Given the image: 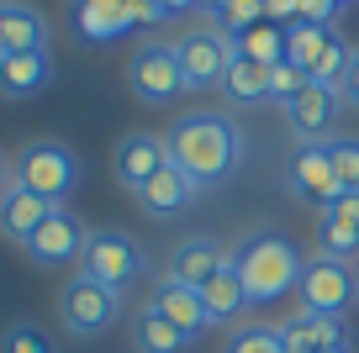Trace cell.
I'll return each instance as SVG.
<instances>
[{"label": "cell", "mask_w": 359, "mask_h": 353, "mask_svg": "<svg viewBox=\"0 0 359 353\" xmlns=\"http://www.w3.org/2000/svg\"><path fill=\"white\" fill-rule=\"evenodd\" d=\"M285 127H291L296 137H306V143H327L338 127V116H344V95H338L333 85H317V79H306V90L296 100H285L280 106Z\"/></svg>", "instance_id": "7c38bea8"}, {"label": "cell", "mask_w": 359, "mask_h": 353, "mask_svg": "<svg viewBox=\"0 0 359 353\" xmlns=\"http://www.w3.org/2000/svg\"><path fill=\"white\" fill-rule=\"evenodd\" d=\"M79 269H85L90 279H101L106 290H122L127 296V290L148 275V254H143V243H137L133 232H122V227H90Z\"/></svg>", "instance_id": "5b68a950"}, {"label": "cell", "mask_w": 359, "mask_h": 353, "mask_svg": "<svg viewBox=\"0 0 359 353\" xmlns=\"http://www.w3.org/2000/svg\"><path fill=\"white\" fill-rule=\"evenodd\" d=\"M269 69L275 64H259V58H248V53H238L233 64H227V74H222V100H227V111H254V106H269Z\"/></svg>", "instance_id": "ffe728a7"}, {"label": "cell", "mask_w": 359, "mask_h": 353, "mask_svg": "<svg viewBox=\"0 0 359 353\" xmlns=\"http://www.w3.org/2000/svg\"><path fill=\"white\" fill-rule=\"evenodd\" d=\"M164 148H169V164L185 169L196 185H222L233 179L238 169L248 164V127L238 122L233 111H185L175 116V127L164 132Z\"/></svg>", "instance_id": "6da1fadb"}, {"label": "cell", "mask_w": 359, "mask_h": 353, "mask_svg": "<svg viewBox=\"0 0 359 353\" xmlns=\"http://www.w3.org/2000/svg\"><path fill=\"white\" fill-rule=\"evenodd\" d=\"M48 211H53V206H48L43 195H32L27 185H16V179H11V190L0 195V237L16 243V248H27L37 237V227L48 221Z\"/></svg>", "instance_id": "ac0fdd59"}, {"label": "cell", "mask_w": 359, "mask_h": 353, "mask_svg": "<svg viewBox=\"0 0 359 353\" xmlns=\"http://www.w3.org/2000/svg\"><path fill=\"white\" fill-rule=\"evenodd\" d=\"M238 53L259 58V64H285V27L280 22H269V16H259V22H248L243 32L233 37Z\"/></svg>", "instance_id": "d4e9b609"}, {"label": "cell", "mask_w": 359, "mask_h": 353, "mask_svg": "<svg viewBox=\"0 0 359 353\" xmlns=\"http://www.w3.org/2000/svg\"><path fill=\"white\" fill-rule=\"evenodd\" d=\"M338 0H296V22H323V27H333L338 22Z\"/></svg>", "instance_id": "4dcf8cb0"}, {"label": "cell", "mask_w": 359, "mask_h": 353, "mask_svg": "<svg viewBox=\"0 0 359 353\" xmlns=\"http://www.w3.org/2000/svg\"><path fill=\"white\" fill-rule=\"evenodd\" d=\"M233 254V248H222L217 237H206V232H191V237H180L175 248H169V258H164V275L169 279H180V285H191V290H201L206 279L222 269V258Z\"/></svg>", "instance_id": "4fadbf2b"}, {"label": "cell", "mask_w": 359, "mask_h": 353, "mask_svg": "<svg viewBox=\"0 0 359 353\" xmlns=\"http://www.w3.org/2000/svg\"><path fill=\"white\" fill-rule=\"evenodd\" d=\"M53 85V53L37 48V53H16V58H0V95L6 100H32Z\"/></svg>", "instance_id": "44dd1931"}, {"label": "cell", "mask_w": 359, "mask_h": 353, "mask_svg": "<svg viewBox=\"0 0 359 353\" xmlns=\"http://www.w3.org/2000/svg\"><path fill=\"white\" fill-rule=\"evenodd\" d=\"M233 264H238V275H243L254 306H259V300H285L296 285H302L306 254L275 227H248L233 243Z\"/></svg>", "instance_id": "7a4b0ae2"}, {"label": "cell", "mask_w": 359, "mask_h": 353, "mask_svg": "<svg viewBox=\"0 0 359 353\" xmlns=\"http://www.w3.org/2000/svg\"><path fill=\"white\" fill-rule=\"evenodd\" d=\"M0 353H53V338L37 321H11L0 332Z\"/></svg>", "instance_id": "4316f807"}, {"label": "cell", "mask_w": 359, "mask_h": 353, "mask_svg": "<svg viewBox=\"0 0 359 353\" xmlns=\"http://www.w3.org/2000/svg\"><path fill=\"white\" fill-rule=\"evenodd\" d=\"M175 58H180V79L185 90H217L227 74V64L238 58V43L222 32V27L201 22L191 27L185 37H175Z\"/></svg>", "instance_id": "ba28073f"}, {"label": "cell", "mask_w": 359, "mask_h": 353, "mask_svg": "<svg viewBox=\"0 0 359 353\" xmlns=\"http://www.w3.org/2000/svg\"><path fill=\"white\" fill-rule=\"evenodd\" d=\"M148 306H154L164 321H175L185 338H196L201 327H212V321H206V306H201V290L180 285V279H169V275L154 279V296H148Z\"/></svg>", "instance_id": "d6986e66"}, {"label": "cell", "mask_w": 359, "mask_h": 353, "mask_svg": "<svg viewBox=\"0 0 359 353\" xmlns=\"http://www.w3.org/2000/svg\"><path fill=\"white\" fill-rule=\"evenodd\" d=\"M348 58H354V43L338 27H323V22H291L285 27V64H296L317 85L338 90L348 74Z\"/></svg>", "instance_id": "277c9868"}, {"label": "cell", "mask_w": 359, "mask_h": 353, "mask_svg": "<svg viewBox=\"0 0 359 353\" xmlns=\"http://www.w3.org/2000/svg\"><path fill=\"white\" fill-rule=\"evenodd\" d=\"M354 285H359V264H354Z\"/></svg>", "instance_id": "f35d334b"}, {"label": "cell", "mask_w": 359, "mask_h": 353, "mask_svg": "<svg viewBox=\"0 0 359 353\" xmlns=\"http://www.w3.org/2000/svg\"><path fill=\"white\" fill-rule=\"evenodd\" d=\"M280 179H285V190H291V200H296V206H306V211H327L338 195H344V179L333 174L327 143H306V137H296V143H291Z\"/></svg>", "instance_id": "52a82bcc"}, {"label": "cell", "mask_w": 359, "mask_h": 353, "mask_svg": "<svg viewBox=\"0 0 359 353\" xmlns=\"http://www.w3.org/2000/svg\"><path fill=\"white\" fill-rule=\"evenodd\" d=\"M323 353H354V342L344 338V342H333V348H323Z\"/></svg>", "instance_id": "8d00e7d4"}, {"label": "cell", "mask_w": 359, "mask_h": 353, "mask_svg": "<svg viewBox=\"0 0 359 353\" xmlns=\"http://www.w3.org/2000/svg\"><path fill=\"white\" fill-rule=\"evenodd\" d=\"M275 332H280L285 353H323V348H333V342H344V321L302 311V306H296L285 321H275Z\"/></svg>", "instance_id": "7402d4cb"}, {"label": "cell", "mask_w": 359, "mask_h": 353, "mask_svg": "<svg viewBox=\"0 0 359 353\" xmlns=\"http://www.w3.org/2000/svg\"><path fill=\"white\" fill-rule=\"evenodd\" d=\"M164 164H169V148H164V137H158V132H127L122 143H116V153H111L116 179H122L133 195H143V185Z\"/></svg>", "instance_id": "5bb4252c"}, {"label": "cell", "mask_w": 359, "mask_h": 353, "mask_svg": "<svg viewBox=\"0 0 359 353\" xmlns=\"http://www.w3.org/2000/svg\"><path fill=\"white\" fill-rule=\"evenodd\" d=\"M217 11H222V0H201V11H196V16H201V22H212Z\"/></svg>", "instance_id": "d590c367"}, {"label": "cell", "mask_w": 359, "mask_h": 353, "mask_svg": "<svg viewBox=\"0 0 359 353\" xmlns=\"http://www.w3.org/2000/svg\"><path fill=\"white\" fill-rule=\"evenodd\" d=\"M16 185H27L32 195H43L48 206H69V195L79 190V153L58 137H32L16 148L11 158Z\"/></svg>", "instance_id": "3957f363"}, {"label": "cell", "mask_w": 359, "mask_h": 353, "mask_svg": "<svg viewBox=\"0 0 359 353\" xmlns=\"http://www.w3.org/2000/svg\"><path fill=\"white\" fill-rule=\"evenodd\" d=\"M11 153H6V148H0V195H6V190H11Z\"/></svg>", "instance_id": "e575fe53"}, {"label": "cell", "mask_w": 359, "mask_h": 353, "mask_svg": "<svg viewBox=\"0 0 359 353\" xmlns=\"http://www.w3.org/2000/svg\"><path fill=\"white\" fill-rule=\"evenodd\" d=\"M169 11L158 6V0H133V27H164Z\"/></svg>", "instance_id": "1f68e13d"}, {"label": "cell", "mask_w": 359, "mask_h": 353, "mask_svg": "<svg viewBox=\"0 0 359 353\" xmlns=\"http://www.w3.org/2000/svg\"><path fill=\"white\" fill-rule=\"evenodd\" d=\"M48 37H53V27H48V16L37 11V6H27V0H0V58L37 53V48H48Z\"/></svg>", "instance_id": "9a60e30c"}, {"label": "cell", "mask_w": 359, "mask_h": 353, "mask_svg": "<svg viewBox=\"0 0 359 353\" xmlns=\"http://www.w3.org/2000/svg\"><path fill=\"white\" fill-rule=\"evenodd\" d=\"M338 6H359V0H338Z\"/></svg>", "instance_id": "74e56055"}, {"label": "cell", "mask_w": 359, "mask_h": 353, "mask_svg": "<svg viewBox=\"0 0 359 353\" xmlns=\"http://www.w3.org/2000/svg\"><path fill=\"white\" fill-rule=\"evenodd\" d=\"M196 338H185V332L175 327V321H164L154 306H143L133 317V348L137 353H185Z\"/></svg>", "instance_id": "cb8c5ba5"}, {"label": "cell", "mask_w": 359, "mask_h": 353, "mask_svg": "<svg viewBox=\"0 0 359 353\" xmlns=\"http://www.w3.org/2000/svg\"><path fill=\"white\" fill-rule=\"evenodd\" d=\"M338 95H344V111H359V48H354V58H348V74H344V85H338Z\"/></svg>", "instance_id": "d6a6232c"}, {"label": "cell", "mask_w": 359, "mask_h": 353, "mask_svg": "<svg viewBox=\"0 0 359 353\" xmlns=\"http://www.w3.org/2000/svg\"><path fill=\"white\" fill-rule=\"evenodd\" d=\"M201 306H206V321H212V327H227V321H238L248 306H254V296H248V285H243V275H238L233 254H227L222 269L201 285Z\"/></svg>", "instance_id": "2e32d148"}, {"label": "cell", "mask_w": 359, "mask_h": 353, "mask_svg": "<svg viewBox=\"0 0 359 353\" xmlns=\"http://www.w3.org/2000/svg\"><path fill=\"white\" fill-rule=\"evenodd\" d=\"M317 216H327V221H338V227H348L359 237V190H344V195L333 200L327 211H317Z\"/></svg>", "instance_id": "f546056e"}, {"label": "cell", "mask_w": 359, "mask_h": 353, "mask_svg": "<svg viewBox=\"0 0 359 353\" xmlns=\"http://www.w3.org/2000/svg\"><path fill=\"white\" fill-rule=\"evenodd\" d=\"M127 85L143 106H169V100L185 90L180 79V58H175V43H143L133 58H127Z\"/></svg>", "instance_id": "8fae6325"}, {"label": "cell", "mask_w": 359, "mask_h": 353, "mask_svg": "<svg viewBox=\"0 0 359 353\" xmlns=\"http://www.w3.org/2000/svg\"><path fill=\"white\" fill-rule=\"evenodd\" d=\"M85 243H90V227H85L69 206H53V211H48V221L37 227V237L22 248V254L32 258L37 269H69V264L79 269Z\"/></svg>", "instance_id": "30bf717a"}, {"label": "cell", "mask_w": 359, "mask_h": 353, "mask_svg": "<svg viewBox=\"0 0 359 353\" xmlns=\"http://www.w3.org/2000/svg\"><path fill=\"white\" fill-rule=\"evenodd\" d=\"M296 296H302V311H317V317L344 321V317H348V306L359 300L354 264L312 254V258H306V269H302V285H296Z\"/></svg>", "instance_id": "9c48e42d"}, {"label": "cell", "mask_w": 359, "mask_h": 353, "mask_svg": "<svg viewBox=\"0 0 359 353\" xmlns=\"http://www.w3.org/2000/svg\"><path fill=\"white\" fill-rule=\"evenodd\" d=\"M327 158H333V174L344 179V190H359V137L333 132L327 137Z\"/></svg>", "instance_id": "484cf974"}, {"label": "cell", "mask_w": 359, "mask_h": 353, "mask_svg": "<svg viewBox=\"0 0 359 353\" xmlns=\"http://www.w3.org/2000/svg\"><path fill=\"white\" fill-rule=\"evenodd\" d=\"M69 16L85 43H111L133 32V0H69Z\"/></svg>", "instance_id": "e0dca14e"}, {"label": "cell", "mask_w": 359, "mask_h": 353, "mask_svg": "<svg viewBox=\"0 0 359 353\" xmlns=\"http://www.w3.org/2000/svg\"><path fill=\"white\" fill-rule=\"evenodd\" d=\"M196 195H201V185H196V179L185 174V169L164 164V169H158V174L143 185V195H137V200H143V211H148V216H180V211L191 206Z\"/></svg>", "instance_id": "603a6c76"}, {"label": "cell", "mask_w": 359, "mask_h": 353, "mask_svg": "<svg viewBox=\"0 0 359 353\" xmlns=\"http://www.w3.org/2000/svg\"><path fill=\"white\" fill-rule=\"evenodd\" d=\"M227 353H285V342L269 321H259V327H238L227 338Z\"/></svg>", "instance_id": "83f0119b"}, {"label": "cell", "mask_w": 359, "mask_h": 353, "mask_svg": "<svg viewBox=\"0 0 359 353\" xmlns=\"http://www.w3.org/2000/svg\"><path fill=\"white\" fill-rule=\"evenodd\" d=\"M116 317H122V290H106L101 279H90L85 269H74V275L64 279V290H58V321H64V332H74V338H101V332L116 327Z\"/></svg>", "instance_id": "8992f818"}, {"label": "cell", "mask_w": 359, "mask_h": 353, "mask_svg": "<svg viewBox=\"0 0 359 353\" xmlns=\"http://www.w3.org/2000/svg\"><path fill=\"white\" fill-rule=\"evenodd\" d=\"M306 90V74L296 64H275L269 69V106H285V100H296Z\"/></svg>", "instance_id": "f1b7e54d"}, {"label": "cell", "mask_w": 359, "mask_h": 353, "mask_svg": "<svg viewBox=\"0 0 359 353\" xmlns=\"http://www.w3.org/2000/svg\"><path fill=\"white\" fill-rule=\"evenodd\" d=\"M158 6L169 11V22H175V16H196V11H201V0H158Z\"/></svg>", "instance_id": "836d02e7"}]
</instances>
